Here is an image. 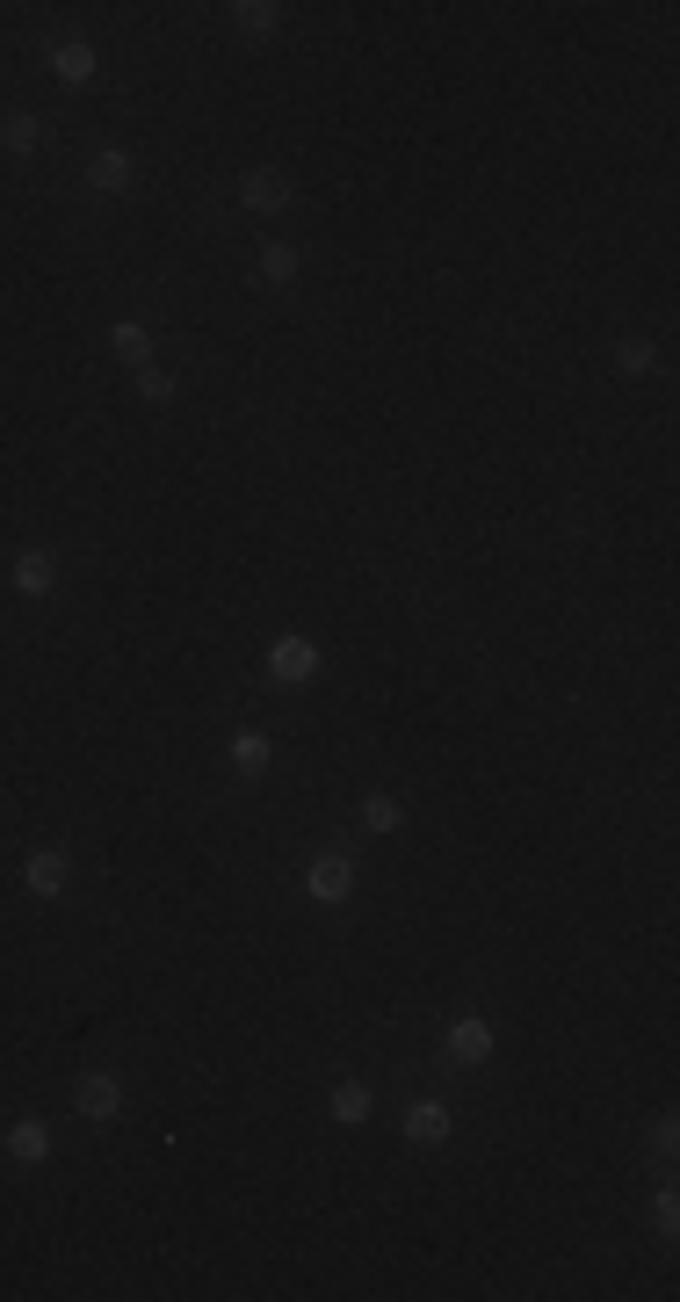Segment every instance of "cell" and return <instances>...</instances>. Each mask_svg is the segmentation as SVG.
I'll use <instances>...</instances> for the list:
<instances>
[{
  "label": "cell",
  "mask_w": 680,
  "mask_h": 1302,
  "mask_svg": "<svg viewBox=\"0 0 680 1302\" xmlns=\"http://www.w3.org/2000/svg\"><path fill=\"white\" fill-rule=\"evenodd\" d=\"M116 1107H123V1085H116L109 1071H95V1078H80V1114H87V1122H109Z\"/></svg>",
  "instance_id": "1"
},
{
  "label": "cell",
  "mask_w": 680,
  "mask_h": 1302,
  "mask_svg": "<svg viewBox=\"0 0 680 1302\" xmlns=\"http://www.w3.org/2000/svg\"><path fill=\"white\" fill-rule=\"evenodd\" d=\"M15 586H22V594H51V586H58V565H51L44 550H29V557H15Z\"/></svg>",
  "instance_id": "2"
},
{
  "label": "cell",
  "mask_w": 680,
  "mask_h": 1302,
  "mask_svg": "<svg viewBox=\"0 0 680 1302\" xmlns=\"http://www.w3.org/2000/svg\"><path fill=\"white\" fill-rule=\"evenodd\" d=\"M275 673H283V680H304V673H312L319 666V651L312 644H304V637H283V644H275V659H268Z\"/></svg>",
  "instance_id": "3"
},
{
  "label": "cell",
  "mask_w": 680,
  "mask_h": 1302,
  "mask_svg": "<svg viewBox=\"0 0 680 1302\" xmlns=\"http://www.w3.org/2000/svg\"><path fill=\"white\" fill-rule=\"evenodd\" d=\"M246 203H254V210H283V203H290V181H283V174H268V167H261V174H246Z\"/></svg>",
  "instance_id": "4"
},
{
  "label": "cell",
  "mask_w": 680,
  "mask_h": 1302,
  "mask_svg": "<svg viewBox=\"0 0 680 1302\" xmlns=\"http://www.w3.org/2000/svg\"><path fill=\"white\" fill-rule=\"evenodd\" d=\"M449 1049H456L463 1064H478L485 1049H492V1028H485V1020H456V1028H449Z\"/></svg>",
  "instance_id": "5"
},
{
  "label": "cell",
  "mask_w": 680,
  "mask_h": 1302,
  "mask_svg": "<svg viewBox=\"0 0 680 1302\" xmlns=\"http://www.w3.org/2000/svg\"><path fill=\"white\" fill-rule=\"evenodd\" d=\"M348 883H355V876H348V861H333V854L312 861V897H326V905H333V897H348Z\"/></svg>",
  "instance_id": "6"
},
{
  "label": "cell",
  "mask_w": 680,
  "mask_h": 1302,
  "mask_svg": "<svg viewBox=\"0 0 680 1302\" xmlns=\"http://www.w3.org/2000/svg\"><path fill=\"white\" fill-rule=\"evenodd\" d=\"M58 883H66V861H58V854H29V890L51 897Z\"/></svg>",
  "instance_id": "7"
},
{
  "label": "cell",
  "mask_w": 680,
  "mask_h": 1302,
  "mask_svg": "<svg viewBox=\"0 0 680 1302\" xmlns=\"http://www.w3.org/2000/svg\"><path fill=\"white\" fill-rule=\"evenodd\" d=\"M8 1151H15V1158H44V1151H51L44 1122H15V1129H8Z\"/></svg>",
  "instance_id": "8"
},
{
  "label": "cell",
  "mask_w": 680,
  "mask_h": 1302,
  "mask_svg": "<svg viewBox=\"0 0 680 1302\" xmlns=\"http://www.w3.org/2000/svg\"><path fill=\"white\" fill-rule=\"evenodd\" d=\"M51 66L66 73V80H87V73H95V51H87V44H58V51H51Z\"/></svg>",
  "instance_id": "9"
},
{
  "label": "cell",
  "mask_w": 680,
  "mask_h": 1302,
  "mask_svg": "<svg viewBox=\"0 0 680 1302\" xmlns=\"http://www.w3.org/2000/svg\"><path fill=\"white\" fill-rule=\"evenodd\" d=\"M406 1129H413V1136H427V1143H435V1136H449V1114H442L435 1100H427V1107H413V1114H406Z\"/></svg>",
  "instance_id": "10"
},
{
  "label": "cell",
  "mask_w": 680,
  "mask_h": 1302,
  "mask_svg": "<svg viewBox=\"0 0 680 1302\" xmlns=\"http://www.w3.org/2000/svg\"><path fill=\"white\" fill-rule=\"evenodd\" d=\"M131 181V160L123 152H95V189H123Z\"/></svg>",
  "instance_id": "11"
},
{
  "label": "cell",
  "mask_w": 680,
  "mask_h": 1302,
  "mask_svg": "<svg viewBox=\"0 0 680 1302\" xmlns=\"http://www.w3.org/2000/svg\"><path fill=\"white\" fill-rule=\"evenodd\" d=\"M232 760H239L246 774H261V760H268V738H254V731H239V738H232Z\"/></svg>",
  "instance_id": "12"
},
{
  "label": "cell",
  "mask_w": 680,
  "mask_h": 1302,
  "mask_svg": "<svg viewBox=\"0 0 680 1302\" xmlns=\"http://www.w3.org/2000/svg\"><path fill=\"white\" fill-rule=\"evenodd\" d=\"M261 275H268V283H290V275H297V254H290V246H268V254H261Z\"/></svg>",
  "instance_id": "13"
},
{
  "label": "cell",
  "mask_w": 680,
  "mask_h": 1302,
  "mask_svg": "<svg viewBox=\"0 0 680 1302\" xmlns=\"http://www.w3.org/2000/svg\"><path fill=\"white\" fill-rule=\"evenodd\" d=\"M333 1114H340V1122H362V1114H369V1093H362V1085H340V1093H333Z\"/></svg>",
  "instance_id": "14"
},
{
  "label": "cell",
  "mask_w": 680,
  "mask_h": 1302,
  "mask_svg": "<svg viewBox=\"0 0 680 1302\" xmlns=\"http://www.w3.org/2000/svg\"><path fill=\"white\" fill-rule=\"evenodd\" d=\"M362 825H369V832H391V825H398V803H391V796H369V803H362Z\"/></svg>",
  "instance_id": "15"
},
{
  "label": "cell",
  "mask_w": 680,
  "mask_h": 1302,
  "mask_svg": "<svg viewBox=\"0 0 680 1302\" xmlns=\"http://www.w3.org/2000/svg\"><path fill=\"white\" fill-rule=\"evenodd\" d=\"M0 138H8L15 152H29V145H37V123H29V116H8V123H0Z\"/></svg>",
  "instance_id": "16"
},
{
  "label": "cell",
  "mask_w": 680,
  "mask_h": 1302,
  "mask_svg": "<svg viewBox=\"0 0 680 1302\" xmlns=\"http://www.w3.org/2000/svg\"><path fill=\"white\" fill-rule=\"evenodd\" d=\"M109 340H116V348H123V355H145V326H116Z\"/></svg>",
  "instance_id": "17"
},
{
  "label": "cell",
  "mask_w": 680,
  "mask_h": 1302,
  "mask_svg": "<svg viewBox=\"0 0 680 1302\" xmlns=\"http://www.w3.org/2000/svg\"><path fill=\"white\" fill-rule=\"evenodd\" d=\"M623 369H630V377H637V369H652V348H644V340H623Z\"/></svg>",
  "instance_id": "18"
},
{
  "label": "cell",
  "mask_w": 680,
  "mask_h": 1302,
  "mask_svg": "<svg viewBox=\"0 0 680 1302\" xmlns=\"http://www.w3.org/2000/svg\"><path fill=\"white\" fill-rule=\"evenodd\" d=\"M145 398H174V377H167V369H145Z\"/></svg>",
  "instance_id": "19"
}]
</instances>
